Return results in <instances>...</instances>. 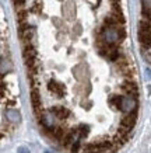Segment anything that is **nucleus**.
<instances>
[{
	"label": "nucleus",
	"instance_id": "obj_2",
	"mask_svg": "<svg viewBox=\"0 0 151 153\" xmlns=\"http://www.w3.org/2000/svg\"><path fill=\"white\" fill-rule=\"evenodd\" d=\"M120 88H122V91H124L126 94H129V96H132V97L137 98V96H138L137 84L134 83L132 79L124 80L123 83H122V86H120Z\"/></svg>",
	"mask_w": 151,
	"mask_h": 153
},
{
	"label": "nucleus",
	"instance_id": "obj_7",
	"mask_svg": "<svg viewBox=\"0 0 151 153\" xmlns=\"http://www.w3.org/2000/svg\"><path fill=\"white\" fill-rule=\"evenodd\" d=\"M24 1H25V0H14V4L15 6H23Z\"/></svg>",
	"mask_w": 151,
	"mask_h": 153
},
{
	"label": "nucleus",
	"instance_id": "obj_5",
	"mask_svg": "<svg viewBox=\"0 0 151 153\" xmlns=\"http://www.w3.org/2000/svg\"><path fill=\"white\" fill-rule=\"evenodd\" d=\"M52 112H53L57 118H62V120L70 117V111L66 107H53V108H52Z\"/></svg>",
	"mask_w": 151,
	"mask_h": 153
},
{
	"label": "nucleus",
	"instance_id": "obj_1",
	"mask_svg": "<svg viewBox=\"0 0 151 153\" xmlns=\"http://www.w3.org/2000/svg\"><path fill=\"white\" fill-rule=\"evenodd\" d=\"M137 115H138V111L137 108L136 110H133V111L127 112V115H124L122 120H120V126H123V128H127V129L132 131L134 124H136V121H137Z\"/></svg>",
	"mask_w": 151,
	"mask_h": 153
},
{
	"label": "nucleus",
	"instance_id": "obj_4",
	"mask_svg": "<svg viewBox=\"0 0 151 153\" xmlns=\"http://www.w3.org/2000/svg\"><path fill=\"white\" fill-rule=\"evenodd\" d=\"M123 100H124L123 96H118V94H115V96H110L109 100H108V102H109L110 107H113V108H116V110H122Z\"/></svg>",
	"mask_w": 151,
	"mask_h": 153
},
{
	"label": "nucleus",
	"instance_id": "obj_6",
	"mask_svg": "<svg viewBox=\"0 0 151 153\" xmlns=\"http://www.w3.org/2000/svg\"><path fill=\"white\" fill-rule=\"evenodd\" d=\"M31 10L34 11V13H41V4L39 3H34V6L31 7Z\"/></svg>",
	"mask_w": 151,
	"mask_h": 153
},
{
	"label": "nucleus",
	"instance_id": "obj_8",
	"mask_svg": "<svg viewBox=\"0 0 151 153\" xmlns=\"http://www.w3.org/2000/svg\"><path fill=\"white\" fill-rule=\"evenodd\" d=\"M88 1H90V3H91L92 6H96L98 3H99V0H88Z\"/></svg>",
	"mask_w": 151,
	"mask_h": 153
},
{
	"label": "nucleus",
	"instance_id": "obj_3",
	"mask_svg": "<svg viewBox=\"0 0 151 153\" xmlns=\"http://www.w3.org/2000/svg\"><path fill=\"white\" fill-rule=\"evenodd\" d=\"M48 88H49L50 93L55 94V96H57V97H60V96H63V94H64L63 84L59 83V82H56V80L49 82V83H48Z\"/></svg>",
	"mask_w": 151,
	"mask_h": 153
}]
</instances>
